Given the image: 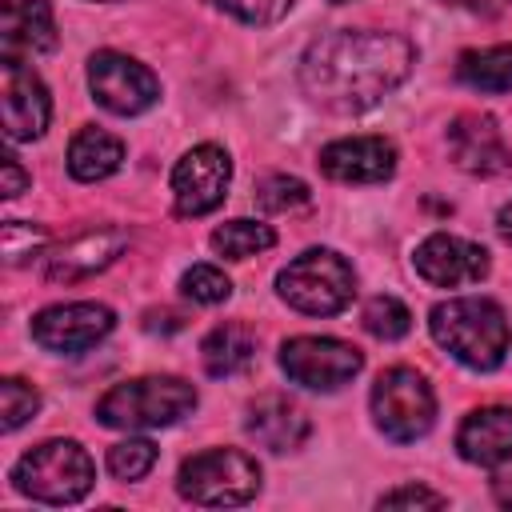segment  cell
<instances>
[{"label": "cell", "instance_id": "277c9868", "mask_svg": "<svg viewBox=\"0 0 512 512\" xmlns=\"http://www.w3.org/2000/svg\"><path fill=\"white\" fill-rule=\"evenodd\" d=\"M12 480L24 496L40 504H76L88 496L96 468L76 440H44L16 460Z\"/></svg>", "mask_w": 512, "mask_h": 512}, {"label": "cell", "instance_id": "9c48e42d", "mask_svg": "<svg viewBox=\"0 0 512 512\" xmlns=\"http://www.w3.org/2000/svg\"><path fill=\"white\" fill-rule=\"evenodd\" d=\"M88 88H92L96 104L116 116L148 112L160 96V80L152 76V68H144L140 60H132L124 52H96L88 60Z\"/></svg>", "mask_w": 512, "mask_h": 512}, {"label": "cell", "instance_id": "5bb4252c", "mask_svg": "<svg viewBox=\"0 0 512 512\" xmlns=\"http://www.w3.org/2000/svg\"><path fill=\"white\" fill-rule=\"evenodd\" d=\"M448 156L456 168H464L472 176H500L512 168V152H508L496 120L480 116V112H464L448 124Z\"/></svg>", "mask_w": 512, "mask_h": 512}, {"label": "cell", "instance_id": "d590c367", "mask_svg": "<svg viewBox=\"0 0 512 512\" xmlns=\"http://www.w3.org/2000/svg\"><path fill=\"white\" fill-rule=\"evenodd\" d=\"M508 504H512V496H508Z\"/></svg>", "mask_w": 512, "mask_h": 512}, {"label": "cell", "instance_id": "7402d4cb", "mask_svg": "<svg viewBox=\"0 0 512 512\" xmlns=\"http://www.w3.org/2000/svg\"><path fill=\"white\" fill-rule=\"evenodd\" d=\"M456 76L480 92H512V44L464 52L456 64Z\"/></svg>", "mask_w": 512, "mask_h": 512}, {"label": "cell", "instance_id": "5b68a950", "mask_svg": "<svg viewBox=\"0 0 512 512\" xmlns=\"http://www.w3.org/2000/svg\"><path fill=\"white\" fill-rule=\"evenodd\" d=\"M276 288L304 316H336V312H344L352 304L356 272L340 252L308 248L276 276Z\"/></svg>", "mask_w": 512, "mask_h": 512}, {"label": "cell", "instance_id": "ffe728a7", "mask_svg": "<svg viewBox=\"0 0 512 512\" xmlns=\"http://www.w3.org/2000/svg\"><path fill=\"white\" fill-rule=\"evenodd\" d=\"M120 160H124V144L104 128H80L68 144V172L84 184L112 176L120 168Z\"/></svg>", "mask_w": 512, "mask_h": 512}, {"label": "cell", "instance_id": "4dcf8cb0", "mask_svg": "<svg viewBox=\"0 0 512 512\" xmlns=\"http://www.w3.org/2000/svg\"><path fill=\"white\" fill-rule=\"evenodd\" d=\"M444 504H448V496L428 492L420 484H404V488L380 496V508H444Z\"/></svg>", "mask_w": 512, "mask_h": 512}, {"label": "cell", "instance_id": "836d02e7", "mask_svg": "<svg viewBox=\"0 0 512 512\" xmlns=\"http://www.w3.org/2000/svg\"><path fill=\"white\" fill-rule=\"evenodd\" d=\"M496 228H500V236L512 244V204H504V208H500V216H496Z\"/></svg>", "mask_w": 512, "mask_h": 512}, {"label": "cell", "instance_id": "83f0119b", "mask_svg": "<svg viewBox=\"0 0 512 512\" xmlns=\"http://www.w3.org/2000/svg\"><path fill=\"white\" fill-rule=\"evenodd\" d=\"M180 288H184V296H192L196 304H224V300L232 296V280H228L220 268H212V264H192V268L184 272Z\"/></svg>", "mask_w": 512, "mask_h": 512}, {"label": "cell", "instance_id": "3957f363", "mask_svg": "<svg viewBox=\"0 0 512 512\" xmlns=\"http://www.w3.org/2000/svg\"><path fill=\"white\" fill-rule=\"evenodd\" d=\"M196 408V388L180 376H136L112 384L100 404L96 420L104 428H164L176 424Z\"/></svg>", "mask_w": 512, "mask_h": 512}, {"label": "cell", "instance_id": "603a6c76", "mask_svg": "<svg viewBox=\"0 0 512 512\" xmlns=\"http://www.w3.org/2000/svg\"><path fill=\"white\" fill-rule=\"evenodd\" d=\"M276 244V232L260 220H228L212 232V248L228 260H248L256 252H268Z\"/></svg>", "mask_w": 512, "mask_h": 512}, {"label": "cell", "instance_id": "4316f807", "mask_svg": "<svg viewBox=\"0 0 512 512\" xmlns=\"http://www.w3.org/2000/svg\"><path fill=\"white\" fill-rule=\"evenodd\" d=\"M156 464V444L152 440H120L108 448V472L116 480H140Z\"/></svg>", "mask_w": 512, "mask_h": 512}, {"label": "cell", "instance_id": "7a4b0ae2", "mask_svg": "<svg viewBox=\"0 0 512 512\" xmlns=\"http://www.w3.org/2000/svg\"><path fill=\"white\" fill-rule=\"evenodd\" d=\"M432 340L476 372H492L508 352L504 308L488 296H452L428 316Z\"/></svg>", "mask_w": 512, "mask_h": 512}, {"label": "cell", "instance_id": "e575fe53", "mask_svg": "<svg viewBox=\"0 0 512 512\" xmlns=\"http://www.w3.org/2000/svg\"><path fill=\"white\" fill-rule=\"evenodd\" d=\"M332 4H348V0H332Z\"/></svg>", "mask_w": 512, "mask_h": 512}, {"label": "cell", "instance_id": "d6986e66", "mask_svg": "<svg viewBox=\"0 0 512 512\" xmlns=\"http://www.w3.org/2000/svg\"><path fill=\"white\" fill-rule=\"evenodd\" d=\"M456 448L468 464L500 468L512 460V408H476L456 432Z\"/></svg>", "mask_w": 512, "mask_h": 512}, {"label": "cell", "instance_id": "2e32d148", "mask_svg": "<svg viewBox=\"0 0 512 512\" xmlns=\"http://www.w3.org/2000/svg\"><path fill=\"white\" fill-rule=\"evenodd\" d=\"M56 20L48 0H4L0 8V52L4 60H24L56 48Z\"/></svg>", "mask_w": 512, "mask_h": 512}, {"label": "cell", "instance_id": "4fadbf2b", "mask_svg": "<svg viewBox=\"0 0 512 512\" xmlns=\"http://www.w3.org/2000/svg\"><path fill=\"white\" fill-rule=\"evenodd\" d=\"M4 80H0V104H4V132L8 140H36L48 128L52 100L44 80L24 68V60H4Z\"/></svg>", "mask_w": 512, "mask_h": 512}, {"label": "cell", "instance_id": "1f68e13d", "mask_svg": "<svg viewBox=\"0 0 512 512\" xmlns=\"http://www.w3.org/2000/svg\"><path fill=\"white\" fill-rule=\"evenodd\" d=\"M24 184H28V176H24V168L16 164V156H4V196L12 200V196H20L24 192Z\"/></svg>", "mask_w": 512, "mask_h": 512}, {"label": "cell", "instance_id": "ba28073f", "mask_svg": "<svg viewBox=\"0 0 512 512\" xmlns=\"http://www.w3.org/2000/svg\"><path fill=\"white\" fill-rule=\"evenodd\" d=\"M280 368L300 388L332 392L364 368V356H360V348H352L336 336H292L280 348Z\"/></svg>", "mask_w": 512, "mask_h": 512}, {"label": "cell", "instance_id": "e0dca14e", "mask_svg": "<svg viewBox=\"0 0 512 512\" xmlns=\"http://www.w3.org/2000/svg\"><path fill=\"white\" fill-rule=\"evenodd\" d=\"M128 236L120 228H96L84 232L76 240H68L64 248H56V256H48V280L52 284H76L96 276L100 268H108L120 252H124Z\"/></svg>", "mask_w": 512, "mask_h": 512}, {"label": "cell", "instance_id": "6da1fadb", "mask_svg": "<svg viewBox=\"0 0 512 512\" xmlns=\"http://www.w3.org/2000/svg\"><path fill=\"white\" fill-rule=\"evenodd\" d=\"M416 48L396 32L340 28L300 56V88L328 112H364L408 80Z\"/></svg>", "mask_w": 512, "mask_h": 512}, {"label": "cell", "instance_id": "d6a6232c", "mask_svg": "<svg viewBox=\"0 0 512 512\" xmlns=\"http://www.w3.org/2000/svg\"><path fill=\"white\" fill-rule=\"evenodd\" d=\"M444 4L468 8V12H476V16H496V12H504V4H508V0H444Z\"/></svg>", "mask_w": 512, "mask_h": 512}, {"label": "cell", "instance_id": "d4e9b609", "mask_svg": "<svg viewBox=\"0 0 512 512\" xmlns=\"http://www.w3.org/2000/svg\"><path fill=\"white\" fill-rule=\"evenodd\" d=\"M36 408H40V392L28 380H20V376L0 380V428L4 432H16L20 424H28L36 416Z\"/></svg>", "mask_w": 512, "mask_h": 512}, {"label": "cell", "instance_id": "f546056e", "mask_svg": "<svg viewBox=\"0 0 512 512\" xmlns=\"http://www.w3.org/2000/svg\"><path fill=\"white\" fill-rule=\"evenodd\" d=\"M216 8H224L228 16H236V20H244V24H276L288 8H292V0H212Z\"/></svg>", "mask_w": 512, "mask_h": 512}, {"label": "cell", "instance_id": "30bf717a", "mask_svg": "<svg viewBox=\"0 0 512 512\" xmlns=\"http://www.w3.org/2000/svg\"><path fill=\"white\" fill-rule=\"evenodd\" d=\"M232 180V160L220 144H196L172 168V200L180 216H208L224 204Z\"/></svg>", "mask_w": 512, "mask_h": 512}, {"label": "cell", "instance_id": "7c38bea8", "mask_svg": "<svg viewBox=\"0 0 512 512\" xmlns=\"http://www.w3.org/2000/svg\"><path fill=\"white\" fill-rule=\"evenodd\" d=\"M412 264L436 288H460V284H476L488 276V252L480 244H472L464 236H448V232H432L428 240H420Z\"/></svg>", "mask_w": 512, "mask_h": 512}, {"label": "cell", "instance_id": "8992f818", "mask_svg": "<svg viewBox=\"0 0 512 512\" xmlns=\"http://www.w3.org/2000/svg\"><path fill=\"white\" fill-rule=\"evenodd\" d=\"M176 488L184 500L204 508L248 504L260 488V464L240 448H208L180 464Z\"/></svg>", "mask_w": 512, "mask_h": 512}, {"label": "cell", "instance_id": "484cf974", "mask_svg": "<svg viewBox=\"0 0 512 512\" xmlns=\"http://www.w3.org/2000/svg\"><path fill=\"white\" fill-rule=\"evenodd\" d=\"M312 196H308V184L304 180H296V176H264L260 180V188H256V204L264 208V212H296V208H304Z\"/></svg>", "mask_w": 512, "mask_h": 512}, {"label": "cell", "instance_id": "8fae6325", "mask_svg": "<svg viewBox=\"0 0 512 512\" xmlns=\"http://www.w3.org/2000/svg\"><path fill=\"white\" fill-rule=\"evenodd\" d=\"M116 316L104 304L80 300V304H52L32 320V340L48 352H84L96 340L112 332Z\"/></svg>", "mask_w": 512, "mask_h": 512}, {"label": "cell", "instance_id": "ac0fdd59", "mask_svg": "<svg viewBox=\"0 0 512 512\" xmlns=\"http://www.w3.org/2000/svg\"><path fill=\"white\" fill-rule=\"evenodd\" d=\"M248 436L256 444H264L268 452H292L304 444L308 436V416L300 412V404H292L280 392H264L248 404V420H244Z\"/></svg>", "mask_w": 512, "mask_h": 512}, {"label": "cell", "instance_id": "9a60e30c", "mask_svg": "<svg viewBox=\"0 0 512 512\" xmlns=\"http://www.w3.org/2000/svg\"><path fill=\"white\" fill-rule=\"evenodd\" d=\"M396 168V148L384 136H344L320 148V172L340 184H376Z\"/></svg>", "mask_w": 512, "mask_h": 512}, {"label": "cell", "instance_id": "cb8c5ba5", "mask_svg": "<svg viewBox=\"0 0 512 512\" xmlns=\"http://www.w3.org/2000/svg\"><path fill=\"white\" fill-rule=\"evenodd\" d=\"M360 324H364L376 340H400V336H408V328H412V312H408L396 296H372V300L364 304V312H360Z\"/></svg>", "mask_w": 512, "mask_h": 512}, {"label": "cell", "instance_id": "52a82bcc", "mask_svg": "<svg viewBox=\"0 0 512 512\" xmlns=\"http://www.w3.org/2000/svg\"><path fill=\"white\" fill-rule=\"evenodd\" d=\"M372 416L384 436L408 444L420 440L436 420V396L432 384L416 368H388L372 384Z\"/></svg>", "mask_w": 512, "mask_h": 512}, {"label": "cell", "instance_id": "44dd1931", "mask_svg": "<svg viewBox=\"0 0 512 512\" xmlns=\"http://www.w3.org/2000/svg\"><path fill=\"white\" fill-rule=\"evenodd\" d=\"M252 352H256V340L240 324H220L200 344V360H204L208 376H236V372H244L252 364Z\"/></svg>", "mask_w": 512, "mask_h": 512}, {"label": "cell", "instance_id": "f1b7e54d", "mask_svg": "<svg viewBox=\"0 0 512 512\" xmlns=\"http://www.w3.org/2000/svg\"><path fill=\"white\" fill-rule=\"evenodd\" d=\"M44 240H48L44 228H32V224H24V220H8V224H4V260H8V264H20V260L36 256V252L44 248Z\"/></svg>", "mask_w": 512, "mask_h": 512}]
</instances>
